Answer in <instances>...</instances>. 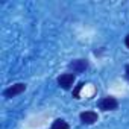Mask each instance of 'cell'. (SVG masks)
<instances>
[{"label":"cell","instance_id":"6","mask_svg":"<svg viewBox=\"0 0 129 129\" xmlns=\"http://www.w3.org/2000/svg\"><path fill=\"white\" fill-rule=\"evenodd\" d=\"M52 129H70V126H69L67 121L58 118V120H55V121L52 123Z\"/></svg>","mask_w":129,"mask_h":129},{"label":"cell","instance_id":"4","mask_svg":"<svg viewBox=\"0 0 129 129\" xmlns=\"http://www.w3.org/2000/svg\"><path fill=\"white\" fill-rule=\"evenodd\" d=\"M87 67H88L87 59H76L69 64V69L73 70V73H84L87 70Z\"/></svg>","mask_w":129,"mask_h":129},{"label":"cell","instance_id":"8","mask_svg":"<svg viewBox=\"0 0 129 129\" xmlns=\"http://www.w3.org/2000/svg\"><path fill=\"white\" fill-rule=\"evenodd\" d=\"M124 44H126V47L129 49V35H127V37L124 38Z\"/></svg>","mask_w":129,"mask_h":129},{"label":"cell","instance_id":"2","mask_svg":"<svg viewBox=\"0 0 129 129\" xmlns=\"http://www.w3.org/2000/svg\"><path fill=\"white\" fill-rule=\"evenodd\" d=\"M117 106H118V102L114 97H105L99 102V108L102 111H114L117 109Z\"/></svg>","mask_w":129,"mask_h":129},{"label":"cell","instance_id":"3","mask_svg":"<svg viewBox=\"0 0 129 129\" xmlns=\"http://www.w3.org/2000/svg\"><path fill=\"white\" fill-rule=\"evenodd\" d=\"M24 90H26V84H15V85L6 88L3 94H5V97L11 99V97H15V96H18V94H21Z\"/></svg>","mask_w":129,"mask_h":129},{"label":"cell","instance_id":"9","mask_svg":"<svg viewBox=\"0 0 129 129\" xmlns=\"http://www.w3.org/2000/svg\"><path fill=\"white\" fill-rule=\"evenodd\" d=\"M126 79L129 81V66H126Z\"/></svg>","mask_w":129,"mask_h":129},{"label":"cell","instance_id":"1","mask_svg":"<svg viewBox=\"0 0 129 129\" xmlns=\"http://www.w3.org/2000/svg\"><path fill=\"white\" fill-rule=\"evenodd\" d=\"M58 84L59 87H62L64 90H70L75 84V75L73 73H64L58 78Z\"/></svg>","mask_w":129,"mask_h":129},{"label":"cell","instance_id":"7","mask_svg":"<svg viewBox=\"0 0 129 129\" xmlns=\"http://www.w3.org/2000/svg\"><path fill=\"white\" fill-rule=\"evenodd\" d=\"M84 85H85V84H84V82H81V84L75 88V91H73V97H75V99H79V91L82 90V87H84Z\"/></svg>","mask_w":129,"mask_h":129},{"label":"cell","instance_id":"5","mask_svg":"<svg viewBox=\"0 0 129 129\" xmlns=\"http://www.w3.org/2000/svg\"><path fill=\"white\" fill-rule=\"evenodd\" d=\"M97 118H99L97 112H94V111H85V112L81 114V121L84 124H93V123L97 121Z\"/></svg>","mask_w":129,"mask_h":129}]
</instances>
